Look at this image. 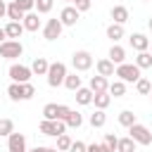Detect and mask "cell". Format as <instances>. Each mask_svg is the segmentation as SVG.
Instances as JSON below:
<instances>
[{
    "mask_svg": "<svg viewBox=\"0 0 152 152\" xmlns=\"http://www.w3.org/2000/svg\"><path fill=\"white\" fill-rule=\"evenodd\" d=\"M48 86L50 88H57V86H62L64 83V76H66V64L64 62H52L50 66H48Z\"/></svg>",
    "mask_w": 152,
    "mask_h": 152,
    "instance_id": "obj_1",
    "label": "cell"
},
{
    "mask_svg": "<svg viewBox=\"0 0 152 152\" xmlns=\"http://www.w3.org/2000/svg\"><path fill=\"white\" fill-rule=\"evenodd\" d=\"M21 55H24V45H21L19 40L7 38V40L0 43V57H2V59H17V57H21Z\"/></svg>",
    "mask_w": 152,
    "mask_h": 152,
    "instance_id": "obj_2",
    "label": "cell"
},
{
    "mask_svg": "<svg viewBox=\"0 0 152 152\" xmlns=\"http://www.w3.org/2000/svg\"><path fill=\"white\" fill-rule=\"evenodd\" d=\"M128 135L135 140V145H152V133H150V128L147 126H142V124H133V126H128Z\"/></svg>",
    "mask_w": 152,
    "mask_h": 152,
    "instance_id": "obj_3",
    "label": "cell"
},
{
    "mask_svg": "<svg viewBox=\"0 0 152 152\" xmlns=\"http://www.w3.org/2000/svg\"><path fill=\"white\" fill-rule=\"evenodd\" d=\"M116 76H119V81H124V83H135L138 78H140V69L135 66V64H116V71H114Z\"/></svg>",
    "mask_w": 152,
    "mask_h": 152,
    "instance_id": "obj_4",
    "label": "cell"
},
{
    "mask_svg": "<svg viewBox=\"0 0 152 152\" xmlns=\"http://www.w3.org/2000/svg\"><path fill=\"white\" fill-rule=\"evenodd\" d=\"M71 64H74V71H88L93 66V55L88 50H78L71 55Z\"/></svg>",
    "mask_w": 152,
    "mask_h": 152,
    "instance_id": "obj_5",
    "label": "cell"
},
{
    "mask_svg": "<svg viewBox=\"0 0 152 152\" xmlns=\"http://www.w3.org/2000/svg\"><path fill=\"white\" fill-rule=\"evenodd\" d=\"M7 74H10V78H12L14 83H26V81L33 76L31 66H24V64H12Z\"/></svg>",
    "mask_w": 152,
    "mask_h": 152,
    "instance_id": "obj_6",
    "label": "cell"
},
{
    "mask_svg": "<svg viewBox=\"0 0 152 152\" xmlns=\"http://www.w3.org/2000/svg\"><path fill=\"white\" fill-rule=\"evenodd\" d=\"M62 21L59 19H48L45 21V26H43V36H45V40H57L59 36H62Z\"/></svg>",
    "mask_w": 152,
    "mask_h": 152,
    "instance_id": "obj_7",
    "label": "cell"
},
{
    "mask_svg": "<svg viewBox=\"0 0 152 152\" xmlns=\"http://www.w3.org/2000/svg\"><path fill=\"white\" fill-rule=\"evenodd\" d=\"M7 152H26V138H24V133L12 131L7 135Z\"/></svg>",
    "mask_w": 152,
    "mask_h": 152,
    "instance_id": "obj_8",
    "label": "cell"
},
{
    "mask_svg": "<svg viewBox=\"0 0 152 152\" xmlns=\"http://www.w3.org/2000/svg\"><path fill=\"white\" fill-rule=\"evenodd\" d=\"M78 10L74 7V5H66L62 12H59V21H62V26H74L76 21H78Z\"/></svg>",
    "mask_w": 152,
    "mask_h": 152,
    "instance_id": "obj_9",
    "label": "cell"
},
{
    "mask_svg": "<svg viewBox=\"0 0 152 152\" xmlns=\"http://www.w3.org/2000/svg\"><path fill=\"white\" fill-rule=\"evenodd\" d=\"M95 69H97V74H100V76H104V78H107V76H114L116 64H114L109 57H104V59H97V62H95Z\"/></svg>",
    "mask_w": 152,
    "mask_h": 152,
    "instance_id": "obj_10",
    "label": "cell"
},
{
    "mask_svg": "<svg viewBox=\"0 0 152 152\" xmlns=\"http://www.w3.org/2000/svg\"><path fill=\"white\" fill-rule=\"evenodd\" d=\"M128 43H131V48H133V50H138V52H142V50H147V48H150V38H147L145 33H131Z\"/></svg>",
    "mask_w": 152,
    "mask_h": 152,
    "instance_id": "obj_11",
    "label": "cell"
},
{
    "mask_svg": "<svg viewBox=\"0 0 152 152\" xmlns=\"http://www.w3.org/2000/svg\"><path fill=\"white\" fill-rule=\"evenodd\" d=\"M21 24H24V31H38V28H40L38 12H26L24 19H21Z\"/></svg>",
    "mask_w": 152,
    "mask_h": 152,
    "instance_id": "obj_12",
    "label": "cell"
},
{
    "mask_svg": "<svg viewBox=\"0 0 152 152\" xmlns=\"http://www.w3.org/2000/svg\"><path fill=\"white\" fill-rule=\"evenodd\" d=\"M2 28H5V36L12 38V40H19L21 33H24V24H21V21H10V24L2 26Z\"/></svg>",
    "mask_w": 152,
    "mask_h": 152,
    "instance_id": "obj_13",
    "label": "cell"
},
{
    "mask_svg": "<svg viewBox=\"0 0 152 152\" xmlns=\"http://www.w3.org/2000/svg\"><path fill=\"white\" fill-rule=\"evenodd\" d=\"M112 19H114V24H126V21H128V7L114 5V7H112Z\"/></svg>",
    "mask_w": 152,
    "mask_h": 152,
    "instance_id": "obj_14",
    "label": "cell"
},
{
    "mask_svg": "<svg viewBox=\"0 0 152 152\" xmlns=\"http://www.w3.org/2000/svg\"><path fill=\"white\" fill-rule=\"evenodd\" d=\"M88 88H90V90H93V95H95V93H104V90L109 88V83H107V78H104V76H100V74H97V76H93V78H90V86H88Z\"/></svg>",
    "mask_w": 152,
    "mask_h": 152,
    "instance_id": "obj_15",
    "label": "cell"
},
{
    "mask_svg": "<svg viewBox=\"0 0 152 152\" xmlns=\"http://www.w3.org/2000/svg\"><path fill=\"white\" fill-rule=\"evenodd\" d=\"M109 59H112L114 64H124V62H126V50L114 43V45L109 48Z\"/></svg>",
    "mask_w": 152,
    "mask_h": 152,
    "instance_id": "obj_16",
    "label": "cell"
},
{
    "mask_svg": "<svg viewBox=\"0 0 152 152\" xmlns=\"http://www.w3.org/2000/svg\"><path fill=\"white\" fill-rule=\"evenodd\" d=\"M48 66H50V62H48L45 57H36L33 64H31V71H33L36 76H45V74H48Z\"/></svg>",
    "mask_w": 152,
    "mask_h": 152,
    "instance_id": "obj_17",
    "label": "cell"
},
{
    "mask_svg": "<svg viewBox=\"0 0 152 152\" xmlns=\"http://www.w3.org/2000/svg\"><path fill=\"white\" fill-rule=\"evenodd\" d=\"M7 95H10V100H14V102H19V100H24V83H10L7 86Z\"/></svg>",
    "mask_w": 152,
    "mask_h": 152,
    "instance_id": "obj_18",
    "label": "cell"
},
{
    "mask_svg": "<svg viewBox=\"0 0 152 152\" xmlns=\"http://www.w3.org/2000/svg\"><path fill=\"white\" fill-rule=\"evenodd\" d=\"M24 14H26V12H24L14 0L7 5V17H10V21H21V19H24Z\"/></svg>",
    "mask_w": 152,
    "mask_h": 152,
    "instance_id": "obj_19",
    "label": "cell"
},
{
    "mask_svg": "<svg viewBox=\"0 0 152 152\" xmlns=\"http://www.w3.org/2000/svg\"><path fill=\"white\" fill-rule=\"evenodd\" d=\"M107 38H112L114 43H119L124 38V24H109L107 26Z\"/></svg>",
    "mask_w": 152,
    "mask_h": 152,
    "instance_id": "obj_20",
    "label": "cell"
},
{
    "mask_svg": "<svg viewBox=\"0 0 152 152\" xmlns=\"http://www.w3.org/2000/svg\"><path fill=\"white\" fill-rule=\"evenodd\" d=\"M76 102H78V104H93V90L81 86V88L76 90Z\"/></svg>",
    "mask_w": 152,
    "mask_h": 152,
    "instance_id": "obj_21",
    "label": "cell"
},
{
    "mask_svg": "<svg viewBox=\"0 0 152 152\" xmlns=\"http://www.w3.org/2000/svg\"><path fill=\"white\" fill-rule=\"evenodd\" d=\"M93 102H95L97 109H107L109 102H112V95H109L107 90H104V93H95V95H93Z\"/></svg>",
    "mask_w": 152,
    "mask_h": 152,
    "instance_id": "obj_22",
    "label": "cell"
},
{
    "mask_svg": "<svg viewBox=\"0 0 152 152\" xmlns=\"http://www.w3.org/2000/svg\"><path fill=\"white\" fill-rule=\"evenodd\" d=\"M135 66H138V69H150V66H152V52H147V50L138 52V57H135Z\"/></svg>",
    "mask_w": 152,
    "mask_h": 152,
    "instance_id": "obj_23",
    "label": "cell"
},
{
    "mask_svg": "<svg viewBox=\"0 0 152 152\" xmlns=\"http://www.w3.org/2000/svg\"><path fill=\"white\" fill-rule=\"evenodd\" d=\"M116 152H135V140H133L131 135H128V138H119Z\"/></svg>",
    "mask_w": 152,
    "mask_h": 152,
    "instance_id": "obj_24",
    "label": "cell"
},
{
    "mask_svg": "<svg viewBox=\"0 0 152 152\" xmlns=\"http://www.w3.org/2000/svg\"><path fill=\"white\" fill-rule=\"evenodd\" d=\"M62 86H66L69 90H74V93H76V90L81 88V76H76V71H74V74H66V76H64V83H62Z\"/></svg>",
    "mask_w": 152,
    "mask_h": 152,
    "instance_id": "obj_25",
    "label": "cell"
},
{
    "mask_svg": "<svg viewBox=\"0 0 152 152\" xmlns=\"http://www.w3.org/2000/svg\"><path fill=\"white\" fill-rule=\"evenodd\" d=\"M107 93L114 95V97H124V95H126V83H124V81H114V83H109Z\"/></svg>",
    "mask_w": 152,
    "mask_h": 152,
    "instance_id": "obj_26",
    "label": "cell"
},
{
    "mask_svg": "<svg viewBox=\"0 0 152 152\" xmlns=\"http://www.w3.org/2000/svg\"><path fill=\"white\" fill-rule=\"evenodd\" d=\"M107 124V114H104V109H97L95 114H90V126L93 128H102Z\"/></svg>",
    "mask_w": 152,
    "mask_h": 152,
    "instance_id": "obj_27",
    "label": "cell"
},
{
    "mask_svg": "<svg viewBox=\"0 0 152 152\" xmlns=\"http://www.w3.org/2000/svg\"><path fill=\"white\" fill-rule=\"evenodd\" d=\"M64 124H66V128H78V126H81V124H83V116H81V114H78V112H76V109H71V112H69V116H66V121H64Z\"/></svg>",
    "mask_w": 152,
    "mask_h": 152,
    "instance_id": "obj_28",
    "label": "cell"
},
{
    "mask_svg": "<svg viewBox=\"0 0 152 152\" xmlns=\"http://www.w3.org/2000/svg\"><path fill=\"white\" fill-rule=\"evenodd\" d=\"M119 124H121V126H126V128H128V126H133V124H135V114H133L131 109H124V112L119 114Z\"/></svg>",
    "mask_w": 152,
    "mask_h": 152,
    "instance_id": "obj_29",
    "label": "cell"
},
{
    "mask_svg": "<svg viewBox=\"0 0 152 152\" xmlns=\"http://www.w3.org/2000/svg\"><path fill=\"white\" fill-rule=\"evenodd\" d=\"M52 5H55V0H36V12L38 14H48L50 10H52Z\"/></svg>",
    "mask_w": 152,
    "mask_h": 152,
    "instance_id": "obj_30",
    "label": "cell"
},
{
    "mask_svg": "<svg viewBox=\"0 0 152 152\" xmlns=\"http://www.w3.org/2000/svg\"><path fill=\"white\" fill-rule=\"evenodd\" d=\"M71 142H74V140H71V138H69L66 133L57 135V150H59V152H66V150L71 147Z\"/></svg>",
    "mask_w": 152,
    "mask_h": 152,
    "instance_id": "obj_31",
    "label": "cell"
},
{
    "mask_svg": "<svg viewBox=\"0 0 152 152\" xmlns=\"http://www.w3.org/2000/svg\"><path fill=\"white\" fill-rule=\"evenodd\" d=\"M135 88H138V93H140V95H147V93L152 90V83H150L147 78H142V76H140V78L135 81Z\"/></svg>",
    "mask_w": 152,
    "mask_h": 152,
    "instance_id": "obj_32",
    "label": "cell"
},
{
    "mask_svg": "<svg viewBox=\"0 0 152 152\" xmlns=\"http://www.w3.org/2000/svg\"><path fill=\"white\" fill-rule=\"evenodd\" d=\"M38 128H40L43 135H55V121H50V119H43Z\"/></svg>",
    "mask_w": 152,
    "mask_h": 152,
    "instance_id": "obj_33",
    "label": "cell"
},
{
    "mask_svg": "<svg viewBox=\"0 0 152 152\" xmlns=\"http://www.w3.org/2000/svg\"><path fill=\"white\" fill-rule=\"evenodd\" d=\"M43 116L50 119V121H55V119H57V104H55V102L45 104V107H43Z\"/></svg>",
    "mask_w": 152,
    "mask_h": 152,
    "instance_id": "obj_34",
    "label": "cell"
},
{
    "mask_svg": "<svg viewBox=\"0 0 152 152\" xmlns=\"http://www.w3.org/2000/svg\"><path fill=\"white\" fill-rule=\"evenodd\" d=\"M14 131V121L12 119H0V135H10Z\"/></svg>",
    "mask_w": 152,
    "mask_h": 152,
    "instance_id": "obj_35",
    "label": "cell"
},
{
    "mask_svg": "<svg viewBox=\"0 0 152 152\" xmlns=\"http://www.w3.org/2000/svg\"><path fill=\"white\" fill-rule=\"evenodd\" d=\"M116 142H119V138H116L114 133H107V135H104V147H107L109 152H116Z\"/></svg>",
    "mask_w": 152,
    "mask_h": 152,
    "instance_id": "obj_36",
    "label": "cell"
},
{
    "mask_svg": "<svg viewBox=\"0 0 152 152\" xmlns=\"http://www.w3.org/2000/svg\"><path fill=\"white\" fill-rule=\"evenodd\" d=\"M69 112H71V107H66V104H57V119H59V121H66Z\"/></svg>",
    "mask_w": 152,
    "mask_h": 152,
    "instance_id": "obj_37",
    "label": "cell"
},
{
    "mask_svg": "<svg viewBox=\"0 0 152 152\" xmlns=\"http://www.w3.org/2000/svg\"><path fill=\"white\" fill-rule=\"evenodd\" d=\"M24 12H33V7H36V0H14Z\"/></svg>",
    "mask_w": 152,
    "mask_h": 152,
    "instance_id": "obj_38",
    "label": "cell"
},
{
    "mask_svg": "<svg viewBox=\"0 0 152 152\" xmlns=\"http://www.w3.org/2000/svg\"><path fill=\"white\" fill-rule=\"evenodd\" d=\"M86 152H109V150L104 147V142H90L86 145Z\"/></svg>",
    "mask_w": 152,
    "mask_h": 152,
    "instance_id": "obj_39",
    "label": "cell"
},
{
    "mask_svg": "<svg viewBox=\"0 0 152 152\" xmlns=\"http://www.w3.org/2000/svg\"><path fill=\"white\" fill-rule=\"evenodd\" d=\"M33 95H36V88H33L31 81H26V83H24V100H31Z\"/></svg>",
    "mask_w": 152,
    "mask_h": 152,
    "instance_id": "obj_40",
    "label": "cell"
},
{
    "mask_svg": "<svg viewBox=\"0 0 152 152\" xmlns=\"http://www.w3.org/2000/svg\"><path fill=\"white\" fill-rule=\"evenodd\" d=\"M71 2H74V7L78 12H88L90 10V0H71Z\"/></svg>",
    "mask_w": 152,
    "mask_h": 152,
    "instance_id": "obj_41",
    "label": "cell"
},
{
    "mask_svg": "<svg viewBox=\"0 0 152 152\" xmlns=\"http://www.w3.org/2000/svg\"><path fill=\"white\" fill-rule=\"evenodd\" d=\"M69 152H86V142H81V140H76V142H71V147H69Z\"/></svg>",
    "mask_w": 152,
    "mask_h": 152,
    "instance_id": "obj_42",
    "label": "cell"
},
{
    "mask_svg": "<svg viewBox=\"0 0 152 152\" xmlns=\"http://www.w3.org/2000/svg\"><path fill=\"white\" fill-rule=\"evenodd\" d=\"M7 14V5H5V0H0V19Z\"/></svg>",
    "mask_w": 152,
    "mask_h": 152,
    "instance_id": "obj_43",
    "label": "cell"
},
{
    "mask_svg": "<svg viewBox=\"0 0 152 152\" xmlns=\"http://www.w3.org/2000/svg\"><path fill=\"white\" fill-rule=\"evenodd\" d=\"M43 152H59L57 147H43Z\"/></svg>",
    "mask_w": 152,
    "mask_h": 152,
    "instance_id": "obj_44",
    "label": "cell"
},
{
    "mask_svg": "<svg viewBox=\"0 0 152 152\" xmlns=\"http://www.w3.org/2000/svg\"><path fill=\"white\" fill-rule=\"evenodd\" d=\"M2 40H7V36H5V28H0V43Z\"/></svg>",
    "mask_w": 152,
    "mask_h": 152,
    "instance_id": "obj_45",
    "label": "cell"
},
{
    "mask_svg": "<svg viewBox=\"0 0 152 152\" xmlns=\"http://www.w3.org/2000/svg\"><path fill=\"white\" fill-rule=\"evenodd\" d=\"M26 152H43V147H33V150H26Z\"/></svg>",
    "mask_w": 152,
    "mask_h": 152,
    "instance_id": "obj_46",
    "label": "cell"
},
{
    "mask_svg": "<svg viewBox=\"0 0 152 152\" xmlns=\"http://www.w3.org/2000/svg\"><path fill=\"white\" fill-rule=\"evenodd\" d=\"M150 31H152V17H150Z\"/></svg>",
    "mask_w": 152,
    "mask_h": 152,
    "instance_id": "obj_47",
    "label": "cell"
},
{
    "mask_svg": "<svg viewBox=\"0 0 152 152\" xmlns=\"http://www.w3.org/2000/svg\"><path fill=\"white\" fill-rule=\"evenodd\" d=\"M66 2H71V0H66Z\"/></svg>",
    "mask_w": 152,
    "mask_h": 152,
    "instance_id": "obj_48",
    "label": "cell"
},
{
    "mask_svg": "<svg viewBox=\"0 0 152 152\" xmlns=\"http://www.w3.org/2000/svg\"><path fill=\"white\" fill-rule=\"evenodd\" d=\"M150 93H152V90H150ZM150 97H152V95H150Z\"/></svg>",
    "mask_w": 152,
    "mask_h": 152,
    "instance_id": "obj_49",
    "label": "cell"
},
{
    "mask_svg": "<svg viewBox=\"0 0 152 152\" xmlns=\"http://www.w3.org/2000/svg\"><path fill=\"white\" fill-rule=\"evenodd\" d=\"M150 45H152V43H150Z\"/></svg>",
    "mask_w": 152,
    "mask_h": 152,
    "instance_id": "obj_50",
    "label": "cell"
},
{
    "mask_svg": "<svg viewBox=\"0 0 152 152\" xmlns=\"http://www.w3.org/2000/svg\"><path fill=\"white\" fill-rule=\"evenodd\" d=\"M0 59H2V57H0Z\"/></svg>",
    "mask_w": 152,
    "mask_h": 152,
    "instance_id": "obj_51",
    "label": "cell"
}]
</instances>
